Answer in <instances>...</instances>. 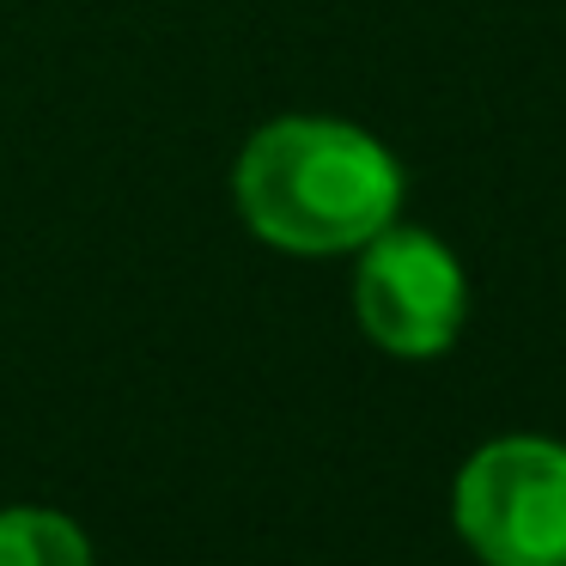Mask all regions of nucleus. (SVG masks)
<instances>
[{"label": "nucleus", "instance_id": "nucleus-3", "mask_svg": "<svg viewBox=\"0 0 566 566\" xmlns=\"http://www.w3.org/2000/svg\"><path fill=\"white\" fill-rule=\"evenodd\" d=\"M359 250H366L354 269L359 329L396 359H439L457 342L469 311V281L457 256L432 232H415V226L396 220Z\"/></svg>", "mask_w": 566, "mask_h": 566}, {"label": "nucleus", "instance_id": "nucleus-4", "mask_svg": "<svg viewBox=\"0 0 566 566\" xmlns=\"http://www.w3.org/2000/svg\"><path fill=\"white\" fill-rule=\"evenodd\" d=\"M0 566H92V542L74 517L13 505L0 512Z\"/></svg>", "mask_w": 566, "mask_h": 566}, {"label": "nucleus", "instance_id": "nucleus-1", "mask_svg": "<svg viewBox=\"0 0 566 566\" xmlns=\"http://www.w3.org/2000/svg\"><path fill=\"white\" fill-rule=\"evenodd\" d=\"M232 196L244 226L293 256H342L402 208V165L378 135L335 116H281L238 153Z\"/></svg>", "mask_w": 566, "mask_h": 566}, {"label": "nucleus", "instance_id": "nucleus-2", "mask_svg": "<svg viewBox=\"0 0 566 566\" xmlns=\"http://www.w3.org/2000/svg\"><path fill=\"white\" fill-rule=\"evenodd\" d=\"M457 536L488 566H566V444L512 432L457 469Z\"/></svg>", "mask_w": 566, "mask_h": 566}]
</instances>
